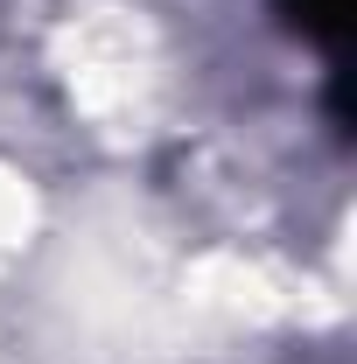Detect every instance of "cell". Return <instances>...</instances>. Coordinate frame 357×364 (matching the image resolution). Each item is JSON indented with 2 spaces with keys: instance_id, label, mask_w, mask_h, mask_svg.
I'll use <instances>...</instances> for the list:
<instances>
[{
  "instance_id": "cell-1",
  "label": "cell",
  "mask_w": 357,
  "mask_h": 364,
  "mask_svg": "<svg viewBox=\"0 0 357 364\" xmlns=\"http://www.w3.org/2000/svg\"><path fill=\"white\" fill-rule=\"evenodd\" d=\"M351 7L357 0H273V14H280L302 43L329 49L336 63H343V43H351Z\"/></svg>"
}]
</instances>
